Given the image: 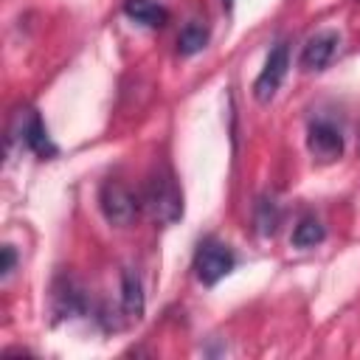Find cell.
I'll return each mask as SVG.
<instances>
[{
    "label": "cell",
    "instance_id": "1",
    "mask_svg": "<svg viewBox=\"0 0 360 360\" xmlns=\"http://www.w3.org/2000/svg\"><path fill=\"white\" fill-rule=\"evenodd\" d=\"M141 208L158 225H172L183 217V191L166 166L155 169L146 177V183L141 188Z\"/></svg>",
    "mask_w": 360,
    "mask_h": 360
},
{
    "label": "cell",
    "instance_id": "2",
    "mask_svg": "<svg viewBox=\"0 0 360 360\" xmlns=\"http://www.w3.org/2000/svg\"><path fill=\"white\" fill-rule=\"evenodd\" d=\"M233 267H236V256L225 242L208 236V239H202L197 245V250H194V273L205 287H214L217 281H222Z\"/></svg>",
    "mask_w": 360,
    "mask_h": 360
},
{
    "label": "cell",
    "instance_id": "3",
    "mask_svg": "<svg viewBox=\"0 0 360 360\" xmlns=\"http://www.w3.org/2000/svg\"><path fill=\"white\" fill-rule=\"evenodd\" d=\"M11 141H17L22 149L39 155V158H53L59 149L56 143L51 141L48 129H45V121L39 118L37 110H20L14 115V124H11Z\"/></svg>",
    "mask_w": 360,
    "mask_h": 360
},
{
    "label": "cell",
    "instance_id": "4",
    "mask_svg": "<svg viewBox=\"0 0 360 360\" xmlns=\"http://www.w3.org/2000/svg\"><path fill=\"white\" fill-rule=\"evenodd\" d=\"M98 202H101L107 222H112V225H129L141 211V194L127 188L121 180H107L101 186Z\"/></svg>",
    "mask_w": 360,
    "mask_h": 360
},
{
    "label": "cell",
    "instance_id": "5",
    "mask_svg": "<svg viewBox=\"0 0 360 360\" xmlns=\"http://www.w3.org/2000/svg\"><path fill=\"white\" fill-rule=\"evenodd\" d=\"M287 68H290V48H287V42H276V45L270 48L267 59H264V68L259 70V76H256V82H253V96H256V101L267 104V101L276 96V90L281 87V82H284V76H287Z\"/></svg>",
    "mask_w": 360,
    "mask_h": 360
},
{
    "label": "cell",
    "instance_id": "6",
    "mask_svg": "<svg viewBox=\"0 0 360 360\" xmlns=\"http://www.w3.org/2000/svg\"><path fill=\"white\" fill-rule=\"evenodd\" d=\"M307 146H309L312 158L329 163L343 155V135L332 121L318 118V121H309V127H307Z\"/></svg>",
    "mask_w": 360,
    "mask_h": 360
},
{
    "label": "cell",
    "instance_id": "7",
    "mask_svg": "<svg viewBox=\"0 0 360 360\" xmlns=\"http://www.w3.org/2000/svg\"><path fill=\"white\" fill-rule=\"evenodd\" d=\"M338 45H340L338 31H318L315 37L307 39V45L301 51V68L304 70H323L332 62Z\"/></svg>",
    "mask_w": 360,
    "mask_h": 360
},
{
    "label": "cell",
    "instance_id": "8",
    "mask_svg": "<svg viewBox=\"0 0 360 360\" xmlns=\"http://www.w3.org/2000/svg\"><path fill=\"white\" fill-rule=\"evenodd\" d=\"M53 309H56L59 318L82 315L87 309V301H84L82 287H76V281H70V278H62L53 287Z\"/></svg>",
    "mask_w": 360,
    "mask_h": 360
},
{
    "label": "cell",
    "instance_id": "9",
    "mask_svg": "<svg viewBox=\"0 0 360 360\" xmlns=\"http://www.w3.org/2000/svg\"><path fill=\"white\" fill-rule=\"evenodd\" d=\"M124 14L149 28H163L169 22V11L158 0H124Z\"/></svg>",
    "mask_w": 360,
    "mask_h": 360
},
{
    "label": "cell",
    "instance_id": "10",
    "mask_svg": "<svg viewBox=\"0 0 360 360\" xmlns=\"http://www.w3.org/2000/svg\"><path fill=\"white\" fill-rule=\"evenodd\" d=\"M121 307L135 321L143 315V284H141V276L132 267H127L121 273Z\"/></svg>",
    "mask_w": 360,
    "mask_h": 360
},
{
    "label": "cell",
    "instance_id": "11",
    "mask_svg": "<svg viewBox=\"0 0 360 360\" xmlns=\"http://www.w3.org/2000/svg\"><path fill=\"white\" fill-rule=\"evenodd\" d=\"M323 236H326V231H323L318 217H301L295 231H292V245L295 248H315L323 242Z\"/></svg>",
    "mask_w": 360,
    "mask_h": 360
},
{
    "label": "cell",
    "instance_id": "12",
    "mask_svg": "<svg viewBox=\"0 0 360 360\" xmlns=\"http://www.w3.org/2000/svg\"><path fill=\"white\" fill-rule=\"evenodd\" d=\"M208 42V28L200 25V22H188L180 37H177V53L180 56H194L197 51H202Z\"/></svg>",
    "mask_w": 360,
    "mask_h": 360
},
{
    "label": "cell",
    "instance_id": "13",
    "mask_svg": "<svg viewBox=\"0 0 360 360\" xmlns=\"http://www.w3.org/2000/svg\"><path fill=\"white\" fill-rule=\"evenodd\" d=\"M278 225H281V208H278V202L262 197L256 202V228H259V233L262 236H273L278 231Z\"/></svg>",
    "mask_w": 360,
    "mask_h": 360
},
{
    "label": "cell",
    "instance_id": "14",
    "mask_svg": "<svg viewBox=\"0 0 360 360\" xmlns=\"http://www.w3.org/2000/svg\"><path fill=\"white\" fill-rule=\"evenodd\" d=\"M14 264H17V250H14L11 245H3V264H0V276H3V278H8V276H11V270H14Z\"/></svg>",
    "mask_w": 360,
    "mask_h": 360
},
{
    "label": "cell",
    "instance_id": "15",
    "mask_svg": "<svg viewBox=\"0 0 360 360\" xmlns=\"http://www.w3.org/2000/svg\"><path fill=\"white\" fill-rule=\"evenodd\" d=\"M222 6H225V8H231V6H233V0H222Z\"/></svg>",
    "mask_w": 360,
    "mask_h": 360
}]
</instances>
